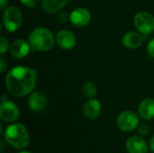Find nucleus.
Instances as JSON below:
<instances>
[{"instance_id": "2", "label": "nucleus", "mask_w": 154, "mask_h": 153, "mask_svg": "<svg viewBox=\"0 0 154 153\" xmlns=\"http://www.w3.org/2000/svg\"><path fill=\"white\" fill-rule=\"evenodd\" d=\"M4 136L9 145L18 150L26 148L30 143V134L22 124L14 123L7 126Z\"/></svg>"}, {"instance_id": "13", "label": "nucleus", "mask_w": 154, "mask_h": 153, "mask_svg": "<svg viewBox=\"0 0 154 153\" xmlns=\"http://www.w3.org/2000/svg\"><path fill=\"white\" fill-rule=\"evenodd\" d=\"M101 113V104L97 99H89L83 106V115L88 120H95Z\"/></svg>"}, {"instance_id": "22", "label": "nucleus", "mask_w": 154, "mask_h": 153, "mask_svg": "<svg viewBox=\"0 0 154 153\" xmlns=\"http://www.w3.org/2000/svg\"><path fill=\"white\" fill-rule=\"evenodd\" d=\"M57 19H58V21H59L60 23H65L68 20H69V16L68 17V15H67L66 13H60V14L58 15Z\"/></svg>"}, {"instance_id": "12", "label": "nucleus", "mask_w": 154, "mask_h": 153, "mask_svg": "<svg viewBox=\"0 0 154 153\" xmlns=\"http://www.w3.org/2000/svg\"><path fill=\"white\" fill-rule=\"evenodd\" d=\"M31 50V45L26 41L19 39L14 41L10 47V52L12 56L16 59H23L26 57Z\"/></svg>"}, {"instance_id": "5", "label": "nucleus", "mask_w": 154, "mask_h": 153, "mask_svg": "<svg viewBox=\"0 0 154 153\" xmlns=\"http://www.w3.org/2000/svg\"><path fill=\"white\" fill-rule=\"evenodd\" d=\"M135 28L143 35H149L154 31V17L148 12H139L134 19Z\"/></svg>"}, {"instance_id": "19", "label": "nucleus", "mask_w": 154, "mask_h": 153, "mask_svg": "<svg viewBox=\"0 0 154 153\" xmlns=\"http://www.w3.org/2000/svg\"><path fill=\"white\" fill-rule=\"evenodd\" d=\"M138 132L141 135L143 136H147L150 134V132H151V129L149 127L148 124H142L138 126Z\"/></svg>"}, {"instance_id": "26", "label": "nucleus", "mask_w": 154, "mask_h": 153, "mask_svg": "<svg viewBox=\"0 0 154 153\" xmlns=\"http://www.w3.org/2000/svg\"><path fill=\"white\" fill-rule=\"evenodd\" d=\"M18 153H31L30 151H20V152Z\"/></svg>"}, {"instance_id": "20", "label": "nucleus", "mask_w": 154, "mask_h": 153, "mask_svg": "<svg viewBox=\"0 0 154 153\" xmlns=\"http://www.w3.org/2000/svg\"><path fill=\"white\" fill-rule=\"evenodd\" d=\"M23 5H24L27 7H34L37 5L40 0H20Z\"/></svg>"}, {"instance_id": "25", "label": "nucleus", "mask_w": 154, "mask_h": 153, "mask_svg": "<svg viewBox=\"0 0 154 153\" xmlns=\"http://www.w3.org/2000/svg\"><path fill=\"white\" fill-rule=\"evenodd\" d=\"M7 0H0V4H1V9H5V7L7 6Z\"/></svg>"}, {"instance_id": "6", "label": "nucleus", "mask_w": 154, "mask_h": 153, "mask_svg": "<svg viewBox=\"0 0 154 153\" xmlns=\"http://www.w3.org/2000/svg\"><path fill=\"white\" fill-rule=\"evenodd\" d=\"M117 126L122 132H132L139 126V117L134 111H124L117 117Z\"/></svg>"}, {"instance_id": "16", "label": "nucleus", "mask_w": 154, "mask_h": 153, "mask_svg": "<svg viewBox=\"0 0 154 153\" xmlns=\"http://www.w3.org/2000/svg\"><path fill=\"white\" fill-rule=\"evenodd\" d=\"M68 0H42V8L46 13L54 14L65 6Z\"/></svg>"}, {"instance_id": "14", "label": "nucleus", "mask_w": 154, "mask_h": 153, "mask_svg": "<svg viewBox=\"0 0 154 153\" xmlns=\"http://www.w3.org/2000/svg\"><path fill=\"white\" fill-rule=\"evenodd\" d=\"M139 115L142 119L149 121L154 118V99L146 98L143 100L138 108Z\"/></svg>"}, {"instance_id": "21", "label": "nucleus", "mask_w": 154, "mask_h": 153, "mask_svg": "<svg viewBox=\"0 0 154 153\" xmlns=\"http://www.w3.org/2000/svg\"><path fill=\"white\" fill-rule=\"evenodd\" d=\"M147 51H148L150 57L154 58V38L149 41L148 46H147Z\"/></svg>"}, {"instance_id": "15", "label": "nucleus", "mask_w": 154, "mask_h": 153, "mask_svg": "<svg viewBox=\"0 0 154 153\" xmlns=\"http://www.w3.org/2000/svg\"><path fill=\"white\" fill-rule=\"evenodd\" d=\"M143 36L136 32H128L123 37V44L128 49H137L143 43Z\"/></svg>"}, {"instance_id": "4", "label": "nucleus", "mask_w": 154, "mask_h": 153, "mask_svg": "<svg viewBox=\"0 0 154 153\" xmlns=\"http://www.w3.org/2000/svg\"><path fill=\"white\" fill-rule=\"evenodd\" d=\"M22 13L15 6L6 8L3 14V24L6 31L14 32L17 31L22 24Z\"/></svg>"}, {"instance_id": "18", "label": "nucleus", "mask_w": 154, "mask_h": 153, "mask_svg": "<svg viewBox=\"0 0 154 153\" xmlns=\"http://www.w3.org/2000/svg\"><path fill=\"white\" fill-rule=\"evenodd\" d=\"M8 48H9L8 41L4 36H1V38H0V53L2 55L5 54L7 51Z\"/></svg>"}, {"instance_id": "7", "label": "nucleus", "mask_w": 154, "mask_h": 153, "mask_svg": "<svg viewBox=\"0 0 154 153\" xmlns=\"http://www.w3.org/2000/svg\"><path fill=\"white\" fill-rule=\"evenodd\" d=\"M20 115L18 106L12 101H2L0 106V118L5 123H14Z\"/></svg>"}, {"instance_id": "8", "label": "nucleus", "mask_w": 154, "mask_h": 153, "mask_svg": "<svg viewBox=\"0 0 154 153\" xmlns=\"http://www.w3.org/2000/svg\"><path fill=\"white\" fill-rule=\"evenodd\" d=\"M90 20L91 13L84 7H78L69 14V21L76 27H84L89 23Z\"/></svg>"}, {"instance_id": "24", "label": "nucleus", "mask_w": 154, "mask_h": 153, "mask_svg": "<svg viewBox=\"0 0 154 153\" xmlns=\"http://www.w3.org/2000/svg\"><path fill=\"white\" fill-rule=\"evenodd\" d=\"M149 148L152 151V152L154 153V135L151 138L150 142H149Z\"/></svg>"}, {"instance_id": "23", "label": "nucleus", "mask_w": 154, "mask_h": 153, "mask_svg": "<svg viewBox=\"0 0 154 153\" xmlns=\"http://www.w3.org/2000/svg\"><path fill=\"white\" fill-rule=\"evenodd\" d=\"M6 68H7V62H6V60L3 57L0 58V71H1V73H4L5 71Z\"/></svg>"}, {"instance_id": "17", "label": "nucleus", "mask_w": 154, "mask_h": 153, "mask_svg": "<svg viewBox=\"0 0 154 153\" xmlns=\"http://www.w3.org/2000/svg\"><path fill=\"white\" fill-rule=\"evenodd\" d=\"M82 93L85 97L92 99L97 94V85L93 82H87L84 84L82 87Z\"/></svg>"}, {"instance_id": "3", "label": "nucleus", "mask_w": 154, "mask_h": 153, "mask_svg": "<svg viewBox=\"0 0 154 153\" xmlns=\"http://www.w3.org/2000/svg\"><path fill=\"white\" fill-rule=\"evenodd\" d=\"M54 36L52 32L44 27L34 29L29 35V43L31 47L37 51H49L54 45Z\"/></svg>"}, {"instance_id": "11", "label": "nucleus", "mask_w": 154, "mask_h": 153, "mask_svg": "<svg viewBox=\"0 0 154 153\" xmlns=\"http://www.w3.org/2000/svg\"><path fill=\"white\" fill-rule=\"evenodd\" d=\"M48 105L47 96L41 92H33L29 96L28 106L33 112H41Z\"/></svg>"}, {"instance_id": "10", "label": "nucleus", "mask_w": 154, "mask_h": 153, "mask_svg": "<svg viewBox=\"0 0 154 153\" xmlns=\"http://www.w3.org/2000/svg\"><path fill=\"white\" fill-rule=\"evenodd\" d=\"M56 43L63 50H70L76 45V37L74 33L69 30H60L56 37Z\"/></svg>"}, {"instance_id": "1", "label": "nucleus", "mask_w": 154, "mask_h": 153, "mask_svg": "<svg viewBox=\"0 0 154 153\" xmlns=\"http://www.w3.org/2000/svg\"><path fill=\"white\" fill-rule=\"evenodd\" d=\"M37 72L28 67H15L5 76L7 91L14 96L22 97L32 93L36 86Z\"/></svg>"}, {"instance_id": "9", "label": "nucleus", "mask_w": 154, "mask_h": 153, "mask_svg": "<svg viewBox=\"0 0 154 153\" xmlns=\"http://www.w3.org/2000/svg\"><path fill=\"white\" fill-rule=\"evenodd\" d=\"M125 148L128 153H148L150 149L146 141L137 135L131 136L126 140Z\"/></svg>"}]
</instances>
